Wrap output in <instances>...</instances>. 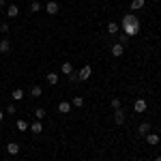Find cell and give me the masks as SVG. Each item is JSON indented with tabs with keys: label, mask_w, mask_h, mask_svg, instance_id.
Here are the masks:
<instances>
[{
	"label": "cell",
	"mask_w": 161,
	"mask_h": 161,
	"mask_svg": "<svg viewBox=\"0 0 161 161\" xmlns=\"http://www.w3.org/2000/svg\"><path fill=\"white\" fill-rule=\"evenodd\" d=\"M155 161H161V157H157V159H155Z\"/></svg>",
	"instance_id": "cell-33"
},
{
	"label": "cell",
	"mask_w": 161,
	"mask_h": 161,
	"mask_svg": "<svg viewBox=\"0 0 161 161\" xmlns=\"http://www.w3.org/2000/svg\"><path fill=\"white\" fill-rule=\"evenodd\" d=\"M127 24H140V19H137L136 13H127L123 19H120V26H127Z\"/></svg>",
	"instance_id": "cell-4"
},
{
	"label": "cell",
	"mask_w": 161,
	"mask_h": 161,
	"mask_svg": "<svg viewBox=\"0 0 161 161\" xmlns=\"http://www.w3.org/2000/svg\"><path fill=\"white\" fill-rule=\"evenodd\" d=\"M7 7V0H0V9H4Z\"/></svg>",
	"instance_id": "cell-30"
},
{
	"label": "cell",
	"mask_w": 161,
	"mask_h": 161,
	"mask_svg": "<svg viewBox=\"0 0 161 161\" xmlns=\"http://www.w3.org/2000/svg\"><path fill=\"white\" fill-rule=\"evenodd\" d=\"M90 75H92V64H84V67L77 71V77H80V82H86V80H90Z\"/></svg>",
	"instance_id": "cell-1"
},
{
	"label": "cell",
	"mask_w": 161,
	"mask_h": 161,
	"mask_svg": "<svg viewBox=\"0 0 161 161\" xmlns=\"http://www.w3.org/2000/svg\"><path fill=\"white\" fill-rule=\"evenodd\" d=\"M144 137H146V142H148L150 146H157V144H159V142H161L159 133H146V136H144Z\"/></svg>",
	"instance_id": "cell-7"
},
{
	"label": "cell",
	"mask_w": 161,
	"mask_h": 161,
	"mask_svg": "<svg viewBox=\"0 0 161 161\" xmlns=\"http://www.w3.org/2000/svg\"><path fill=\"white\" fill-rule=\"evenodd\" d=\"M133 110H136L137 114H144V112L148 110V103H146V99H136V103H133Z\"/></svg>",
	"instance_id": "cell-3"
},
{
	"label": "cell",
	"mask_w": 161,
	"mask_h": 161,
	"mask_svg": "<svg viewBox=\"0 0 161 161\" xmlns=\"http://www.w3.org/2000/svg\"><path fill=\"white\" fill-rule=\"evenodd\" d=\"M157 146H159V150H161V142H159V144H157Z\"/></svg>",
	"instance_id": "cell-32"
},
{
	"label": "cell",
	"mask_w": 161,
	"mask_h": 161,
	"mask_svg": "<svg viewBox=\"0 0 161 161\" xmlns=\"http://www.w3.org/2000/svg\"><path fill=\"white\" fill-rule=\"evenodd\" d=\"M69 77H71V82H73V84H77V82H80V77H77V73H75V71L69 75Z\"/></svg>",
	"instance_id": "cell-29"
},
{
	"label": "cell",
	"mask_w": 161,
	"mask_h": 161,
	"mask_svg": "<svg viewBox=\"0 0 161 161\" xmlns=\"http://www.w3.org/2000/svg\"><path fill=\"white\" fill-rule=\"evenodd\" d=\"M30 95H32V99H37V97L43 95V88H41V86H32V88H30Z\"/></svg>",
	"instance_id": "cell-20"
},
{
	"label": "cell",
	"mask_w": 161,
	"mask_h": 161,
	"mask_svg": "<svg viewBox=\"0 0 161 161\" xmlns=\"http://www.w3.org/2000/svg\"><path fill=\"white\" fill-rule=\"evenodd\" d=\"M35 118H37V120H43V118H45V110H43V108H37V110H35Z\"/></svg>",
	"instance_id": "cell-23"
},
{
	"label": "cell",
	"mask_w": 161,
	"mask_h": 161,
	"mask_svg": "<svg viewBox=\"0 0 161 161\" xmlns=\"http://www.w3.org/2000/svg\"><path fill=\"white\" fill-rule=\"evenodd\" d=\"M15 127H17V131H26V129H28V123H26L24 118H19V120L15 123Z\"/></svg>",
	"instance_id": "cell-22"
},
{
	"label": "cell",
	"mask_w": 161,
	"mask_h": 161,
	"mask_svg": "<svg viewBox=\"0 0 161 161\" xmlns=\"http://www.w3.org/2000/svg\"><path fill=\"white\" fill-rule=\"evenodd\" d=\"M144 4H146V0H131V11H140V9H144Z\"/></svg>",
	"instance_id": "cell-15"
},
{
	"label": "cell",
	"mask_w": 161,
	"mask_h": 161,
	"mask_svg": "<svg viewBox=\"0 0 161 161\" xmlns=\"http://www.w3.org/2000/svg\"><path fill=\"white\" fill-rule=\"evenodd\" d=\"M15 112H17V110H15V105H13V103H9V105H7V114H11V116H13Z\"/></svg>",
	"instance_id": "cell-27"
},
{
	"label": "cell",
	"mask_w": 161,
	"mask_h": 161,
	"mask_svg": "<svg viewBox=\"0 0 161 161\" xmlns=\"http://www.w3.org/2000/svg\"><path fill=\"white\" fill-rule=\"evenodd\" d=\"M116 37H118V43H120V45H127V41H129V37H127L125 32H118Z\"/></svg>",
	"instance_id": "cell-25"
},
{
	"label": "cell",
	"mask_w": 161,
	"mask_h": 161,
	"mask_svg": "<svg viewBox=\"0 0 161 161\" xmlns=\"http://www.w3.org/2000/svg\"><path fill=\"white\" fill-rule=\"evenodd\" d=\"M118 32H120V26L116 24V22H110V24H108V35H110V37H116Z\"/></svg>",
	"instance_id": "cell-8"
},
{
	"label": "cell",
	"mask_w": 161,
	"mask_h": 161,
	"mask_svg": "<svg viewBox=\"0 0 161 161\" xmlns=\"http://www.w3.org/2000/svg\"><path fill=\"white\" fill-rule=\"evenodd\" d=\"M146 133H150V123H142L137 127V136H146Z\"/></svg>",
	"instance_id": "cell-14"
},
{
	"label": "cell",
	"mask_w": 161,
	"mask_h": 161,
	"mask_svg": "<svg viewBox=\"0 0 161 161\" xmlns=\"http://www.w3.org/2000/svg\"><path fill=\"white\" fill-rule=\"evenodd\" d=\"M45 80H47V84H52V86H56V84H58V73H54V71H50Z\"/></svg>",
	"instance_id": "cell-17"
},
{
	"label": "cell",
	"mask_w": 161,
	"mask_h": 161,
	"mask_svg": "<svg viewBox=\"0 0 161 161\" xmlns=\"http://www.w3.org/2000/svg\"><path fill=\"white\" fill-rule=\"evenodd\" d=\"M144 161H146V159H144Z\"/></svg>",
	"instance_id": "cell-34"
},
{
	"label": "cell",
	"mask_w": 161,
	"mask_h": 161,
	"mask_svg": "<svg viewBox=\"0 0 161 161\" xmlns=\"http://www.w3.org/2000/svg\"><path fill=\"white\" fill-rule=\"evenodd\" d=\"M30 131H32V133H43V125H41V120H35V123L30 125Z\"/></svg>",
	"instance_id": "cell-16"
},
{
	"label": "cell",
	"mask_w": 161,
	"mask_h": 161,
	"mask_svg": "<svg viewBox=\"0 0 161 161\" xmlns=\"http://www.w3.org/2000/svg\"><path fill=\"white\" fill-rule=\"evenodd\" d=\"M45 11L50 13V15H58V11H60V4H58L56 0H50V2L45 4Z\"/></svg>",
	"instance_id": "cell-5"
},
{
	"label": "cell",
	"mask_w": 161,
	"mask_h": 161,
	"mask_svg": "<svg viewBox=\"0 0 161 161\" xmlns=\"http://www.w3.org/2000/svg\"><path fill=\"white\" fill-rule=\"evenodd\" d=\"M120 30H123L127 37H136L137 32H140V24H127V26H120Z\"/></svg>",
	"instance_id": "cell-2"
},
{
	"label": "cell",
	"mask_w": 161,
	"mask_h": 161,
	"mask_svg": "<svg viewBox=\"0 0 161 161\" xmlns=\"http://www.w3.org/2000/svg\"><path fill=\"white\" fill-rule=\"evenodd\" d=\"M2 118H4V114H2V110H0V123H2Z\"/></svg>",
	"instance_id": "cell-31"
},
{
	"label": "cell",
	"mask_w": 161,
	"mask_h": 161,
	"mask_svg": "<svg viewBox=\"0 0 161 161\" xmlns=\"http://www.w3.org/2000/svg\"><path fill=\"white\" fill-rule=\"evenodd\" d=\"M7 15H9L11 19H15V17L19 15V7H17V4H9V7H7Z\"/></svg>",
	"instance_id": "cell-10"
},
{
	"label": "cell",
	"mask_w": 161,
	"mask_h": 161,
	"mask_svg": "<svg viewBox=\"0 0 161 161\" xmlns=\"http://www.w3.org/2000/svg\"><path fill=\"white\" fill-rule=\"evenodd\" d=\"M11 99H15V101H22V99H24V90H22V88H15V90L11 92Z\"/></svg>",
	"instance_id": "cell-19"
},
{
	"label": "cell",
	"mask_w": 161,
	"mask_h": 161,
	"mask_svg": "<svg viewBox=\"0 0 161 161\" xmlns=\"http://www.w3.org/2000/svg\"><path fill=\"white\" fill-rule=\"evenodd\" d=\"M9 30H11V28H9L7 22H2V24H0V32H9Z\"/></svg>",
	"instance_id": "cell-28"
},
{
	"label": "cell",
	"mask_w": 161,
	"mask_h": 161,
	"mask_svg": "<svg viewBox=\"0 0 161 161\" xmlns=\"http://www.w3.org/2000/svg\"><path fill=\"white\" fill-rule=\"evenodd\" d=\"M71 105H73V108H82V105H84V97H80V95L73 97V99H71Z\"/></svg>",
	"instance_id": "cell-21"
},
{
	"label": "cell",
	"mask_w": 161,
	"mask_h": 161,
	"mask_svg": "<svg viewBox=\"0 0 161 161\" xmlns=\"http://www.w3.org/2000/svg\"><path fill=\"white\" fill-rule=\"evenodd\" d=\"M9 50H11V43L7 39H2L0 41V54H9Z\"/></svg>",
	"instance_id": "cell-18"
},
{
	"label": "cell",
	"mask_w": 161,
	"mask_h": 161,
	"mask_svg": "<svg viewBox=\"0 0 161 161\" xmlns=\"http://www.w3.org/2000/svg\"><path fill=\"white\" fill-rule=\"evenodd\" d=\"M60 73L71 75V73H73V64H71V62H62V64H60Z\"/></svg>",
	"instance_id": "cell-13"
},
{
	"label": "cell",
	"mask_w": 161,
	"mask_h": 161,
	"mask_svg": "<svg viewBox=\"0 0 161 161\" xmlns=\"http://www.w3.org/2000/svg\"><path fill=\"white\" fill-rule=\"evenodd\" d=\"M41 9H43V7H41V2H37V0H35V2H30V11H32V13H39Z\"/></svg>",
	"instance_id": "cell-24"
},
{
	"label": "cell",
	"mask_w": 161,
	"mask_h": 161,
	"mask_svg": "<svg viewBox=\"0 0 161 161\" xmlns=\"http://www.w3.org/2000/svg\"><path fill=\"white\" fill-rule=\"evenodd\" d=\"M114 123H116V125H125V112L123 110L114 112Z\"/></svg>",
	"instance_id": "cell-12"
},
{
	"label": "cell",
	"mask_w": 161,
	"mask_h": 161,
	"mask_svg": "<svg viewBox=\"0 0 161 161\" xmlns=\"http://www.w3.org/2000/svg\"><path fill=\"white\" fill-rule=\"evenodd\" d=\"M71 108H73L71 101H60V103H58V112H60V114H69Z\"/></svg>",
	"instance_id": "cell-9"
},
{
	"label": "cell",
	"mask_w": 161,
	"mask_h": 161,
	"mask_svg": "<svg viewBox=\"0 0 161 161\" xmlns=\"http://www.w3.org/2000/svg\"><path fill=\"white\" fill-rule=\"evenodd\" d=\"M7 153L15 157V155L19 153V144H17V142H9V144H7Z\"/></svg>",
	"instance_id": "cell-11"
},
{
	"label": "cell",
	"mask_w": 161,
	"mask_h": 161,
	"mask_svg": "<svg viewBox=\"0 0 161 161\" xmlns=\"http://www.w3.org/2000/svg\"><path fill=\"white\" fill-rule=\"evenodd\" d=\"M110 103H112V108H114V110H120V99H116V97H114Z\"/></svg>",
	"instance_id": "cell-26"
},
{
	"label": "cell",
	"mask_w": 161,
	"mask_h": 161,
	"mask_svg": "<svg viewBox=\"0 0 161 161\" xmlns=\"http://www.w3.org/2000/svg\"><path fill=\"white\" fill-rule=\"evenodd\" d=\"M123 54H125V45H120V43H114L112 45V56L114 58H120Z\"/></svg>",
	"instance_id": "cell-6"
}]
</instances>
